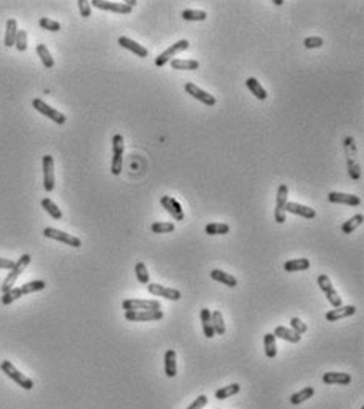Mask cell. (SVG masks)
Masks as SVG:
<instances>
[{"instance_id":"6da1fadb","label":"cell","mask_w":364,"mask_h":409,"mask_svg":"<svg viewBox=\"0 0 364 409\" xmlns=\"http://www.w3.org/2000/svg\"><path fill=\"white\" fill-rule=\"evenodd\" d=\"M344 148H345V156H347V168L348 175L352 179H360L361 178V168L358 163V149H356V143L353 136H345L344 140Z\"/></svg>"},{"instance_id":"7a4b0ae2","label":"cell","mask_w":364,"mask_h":409,"mask_svg":"<svg viewBox=\"0 0 364 409\" xmlns=\"http://www.w3.org/2000/svg\"><path fill=\"white\" fill-rule=\"evenodd\" d=\"M32 260V257L30 254H24V255H21L19 259L16 260V263H14V267L11 268V271L8 273V276L5 278V281L2 284V292H8L10 289H13V285L16 284V279L23 275V271L28 267V263H30Z\"/></svg>"},{"instance_id":"3957f363","label":"cell","mask_w":364,"mask_h":409,"mask_svg":"<svg viewBox=\"0 0 364 409\" xmlns=\"http://www.w3.org/2000/svg\"><path fill=\"white\" fill-rule=\"evenodd\" d=\"M122 162H124V138L120 133L112 136V162H111V173L119 176L122 173Z\"/></svg>"},{"instance_id":"277c9868","label":"cell","mask_w":364,"mask_h":409,"mask_svg":"<svg viewBox=\"0 0 364 409\" xmlns=\"http://www.w3.org/2000/svg\"><path fill=\"white\" fill-rule=\"evenodd\" d=\"M0 370H2L10 379H13V381L16 382L18 385L23 387V389H26V390H32L33 389V381H32V379H28L19 370L14 368V365L11 362L3 360L2 363H0Z\"/></svg>"},{"instance_id":"5b68a950","label":"cell","mask_w":364,"mask_h":409,"mask_svg":"<svg viewBox=\"0 0 364 409\" xmlns=\"http://www.w3.org/2000/svg\"><path fill=\"white\" fill-rule=\"evenodd\" d=\"M32 106H33V108L37 110L38 113H41L43 116H46L48 119L54 121L56 124L62 126V124L67 123V116H65V114L60 113V111H57L56 108H53V106H49L48 103L43 102L41 98H33V100H32Z\"/></svg>"},{"instance_id":"8992f818","label":"cell","mask_w":364,"mask_h":409,"mask_svg":"<svg viewBox=\"0 0 364 409\" xmlns=\"http://www.w3.org/2000/svg\"><path fill=\"white\" fill-rule=\"evenodd\" d=\"M288 202V186L280 184L277 189V197H276V210H274V219L277 224H283L287 220V211H285V205Z\"/></svg>"},{"instance_id":"52a82bcc","label":"cell","mask_w":364,"mask_h":409,"mask_svg":"<svg viewBox=\"0 0 364 409\" xmlns=\"http://www.w3.org/2000/svg\"><path fill=\"white\" fill-rule=\"evenodd\" d=\"M122 308L125 311H159L162 310L160 301L157 300H124Z\"/></svg>"},{"instance_id":"ba28073f","label":"cell","mask_w":364,"mask_h":409,"mask_svg":"<svg viewBox=\"0 0 364 409\" xmlns=\"http://www.w3.org/2000/svg\"><path fill=\"white\" fill-rule=\"evenodd\" d=\"M190 46V43L187 40H179V41H176L173 43L168 49H165L160 56H157L155 57V65L157 67H163L165 63L171 62L173 61V56H176L177 53H181V51H185Z\"/></svg>"},{"instance_id":"9c48e42d","label":"cell","mask_w":364,"mask_h":409,"mask_svg":"<svg viewBox=\"0 0 364 409\" xmlns=\"http://www.w3.org/2000/svg\"><path fill=\"white\" fill-rule=\"evenodd\" d=\"M317 283H318V287L325 292V297L328 298V301L334 306V308H339L342 306V298L339 297V293L337 290L333 287V283H331V279L328 278L326 275H320L318 279H317Z\"/></svg>"},{"instance_id":"30bf717a","label":"cell","mask_w":364,"mask_h":409,"mask_svg":"<svg viewBox=\"0 0 364 409\" xmlns=\"http://www.w3.org/2000/svg\"><path fill=\"white\" fill-rule=\"evenodd\" d=\"M43 235H45L46 238H51V240H56V241L65 243L67 246L81 248V240L80 238H76V236L70 235V233H65V232H62V230H57V228L46 227L45 230H43Z\"/></svg>"},{"instance_id":"8fae6325","label":"cell","mask_w":364,"mask_h":409,"mask_svg":"<svg viewBox=\"0 0 364 409\" xmlns=\"http://www.w3.org/2000/svg\"><path fill=\"white\" fill-rule=\"evenodd\" d=\"M43 186L46 192H53L56 186V175H54V157L46 154L43 157Z\"/></svg>"},{"instance_id":"7c38bea8","label":"cell","mask_w":364,"mask_h":409,"mask_svg":"<svg viewBox=\"0 0 364 409\" xmlns=\"http://www.w3.org/2000/svg\"><path fill=\"white\" fill-rule=\"evenodd\" d=\"M160 203H162V206L167 210V213L169 214V216H173L174 220H184V218H185L184 210H182L181 203L177 202L176 198L169 197V195H163V197L160 198Z\"/></svg>"},{"instance_id":"4fadbf2b","label":"cell","mask_w":364,"mask_h":409,"mask_svg":"<svg viewBox=\"0 0 364 409\" xmlns=\"http://www.w3.org/2000/svg\"><path fill=\"white\" fill-rule=\"evenodd\" d=\"M185 92H187L189 95H192L194 98H196V100H199V102H203L204 105H208V106H214L216 105V97H214L212 94H208V92L206 91H203V89H199L196 84H194V83H187L185 84Z\"/></svg>"},{"instance_id":"5bb4252c","label":"cell","mask_w":364,"mask_h":409,"mask_svg":"<svg viewBox=\"0 0 364 409\" xmlns=\"http://www.w3.org/2000/svg\"><path fill=\"white\" fill-rule=\"evenodd\" d=\"M125 319L130 322H147L163 319V311H125Z\"/></svg>"},{"instance_id":"9a60e30c","label":"cell","mask_w":364,"mask_h":409,"mask_svg":"<svg viewBox=\"0 0 364 409\" xmlns=\"http://www.w3.org/2000/svg\"><path fill=\"white\" fill-rule=\"evenodd\" d=\"M147 290L152 293V295L157 297H163L167 300H173L177 301L181 300V292L177 289H169V287H165L162 284H147Z\"/></svg>"},{"instance_id":"2e32d148","label":"cell","mask_w":364,"mask_h":409,"mask_svg":"<svg viewBox=\"0 0 364 409\" xmlns=\"http://www.w3.org/2000/svg\"><path fill=\"white\" fill-rule=\"evenodd\" d=\"M328 200L331 203H339V205H348V206H360L361 198L353 193H344V192H330Z\"/></svg>"},{"instance_id":"e0dca14e","label":"cell","mask_w":364,"mask_h":409,"mask_svg":"<svg viewBox=\"0 0 364 409\" xmlns=\"http://www.w3.org/2000/svg\"><path fill=\"white\" fill-rule=\"evenodd\" d=\"M90 5L97 6V8H100V10H106V11H112V13H119V14H128V13H132V10H133L125 3L105 2V0H92Z\"/></svg>"},{"instance_id":"ac0fdd59","label":"cell","mask_w":364,"mask_h":409,"mask_svg":"<svg viewBox=\"0 0 364 409\" xmlns=\"http://www.w3.org/2000/svg\"><path fill=\"white\" fill-rule=\"evenodd\" d=\"M356 313V308L353 305H348V306H339V308H334V310L328 311L326 313V320L328 322H337L339 319H344V317H350Z\"/></svg>"},{"instance_id":"d6986e66","label":"cell","mask_w":364,"mask_h":409,"mask_svg":"<svg viewBox=\"0 0 364 409\" xmlns=\"http://www.w3.org/2000/svg\"><path fill=\"white\" fill-rule=\"evenodd\" d=\"M285 211L298 214V216H303L306 219H313L317 216V213H315L313 208H309L306 205H299V203H295V202H287V205H285Z\"/></svg>"},{"instance_id":"ffe728a7","label":"cell","mask_w":364,"mask_h":409,"mask_svg":"<svg viewBox=\"0 0 364 409\" xmlns=\"http://www.w3.org/2000/svg\"><path fill=\"white\" fill-rule=\"evenodd\" d=\"M117 43L122 48L128 49V51H132L135 53V56H138V57H147V48H144L142 45H140V43H137L135 40L132 38H128V37H119Z\"/></svg>"},{"instance_id":"44dd1931","label":"cell","mask_w":364,"mask_h":409,"mask_svg":"<svg viewBox=\"0 0 364 409\" xmlns=\"http://www.w3.org/2000/svg\"><path fill=\"white\" fill-rule=\"evenodd\" d=\"M322 379L325 384H337V385H348L352 382V376L348 373H336V371L325 373Z\"/></svg>"},{"instance_id":"7402d4cb","label":"cell","mask_w":364,"mask_h":409,"mask_svg":"<svg viewBox=\"0 0 364 409\" xmlns=\"http://www.w3.org/2000/svg\"><path fill=\"white\" fill-rule=\"evenodd\" d=\"M276 338H280V340H285V341H288V343H298L299 340H301V335H298L296 332H293L291 328H287V327H283V325H279L276 330H274V333H273Z\"/></svg>"},{"instance_id":"603a6c76","label":"cell","mask_w":364,"mask_h":409,"mask_svg":"<svg viewBox=\"0 0 364 409\" xmlns=\"http://www.w3.org/2000/svg\"><path fill=\"white\" fill-rule=\"evenodd\" d=\"M18 35V21L16 19H8L6 21V31H5V46L11 48L14 46Z\"/></svg>"},{"instance_id":"cb8c5ba5","label":"cell","mask_w":364,"mask_h":409,"mask_svg":"<svg viewBox=\"0 0 364 409\" xmlns=\"http://www.w3.org/2000/svg\"><path fill=\"white\" fill-rule=\"evenodd\" d=\"M246 86H247V89L251 91L256 98L266 100L268 92L265 91V88H263V86L260 84V81L256 80V78H247V80H246Z\"/></svg>"},{"instance_id":"d4e9b609","label":"cell","mask_w":364,"mask_h":409,"mask_svg":"<svg viewBox=\"0 0 364 409\" xmlns=\"http://www.w3.org/2000/svg\"><path fill=\"white\" fill-rule=\"evenodd\" d=\"M165 375L168 378H174L177 375V365H176V352L173 349H168L165 352Z\"/></svg>"},{"instance_id":"484cf974","label":"cell","mask_w":364,"mask_h":409,"mask_svg":"<svg viewBox=\"0 0 364 409\" xmlns=\"http://www.w3.org/2000/svg\"><path fill=\"white\" fill-rule=\"evenodd\" d=\"M309 268H310L309 259H293V260L285 262V265H283V270L285 271H290V273L306 271V270H309Z\"/></svg>"},{"instance_id":"4316f807","label":"cell","mask_w":364,"mask_h":409,"mask_svg":"<svg viewBox=\"0 0 364 409\" xmlns=\"http://www.w3.org/2000/svg\"><path fill=\"white\" fill-rule=\"evenodd\" d=\"M211 278L214 279V281L224 283V284L228 285V287H236V285H238L236 278L231 276V275H228V273H225V271H222V270H212V271H211Z\"/></svg>"},{"instance_id":"83f0119b","label":"cell","mask_w":364,"mask_h":409,"mask_svg":"<svg viewBox=\"0 0 364 409\" xmlns=\"http://www.w3.org/2000/svg\"><path fill=\"white\" fill-rule=\"evenodd\" d=\"M41 208H43V210H45L53 219H56V220H60V219L63 218L60 208L57 206L51 198H43V200H41Z\"/></svg>"},{"instance_id":"f1b7e54d","label":"cell","mask_w":364,"mask_h":409,"mask_svg":"<svg viewBox=\"0 0 364 409\" xmlns=\"http://www.w3.org/2000/svg\"><path fill=\"white\" fill-rule=\"evenodd\" d=\"M199 317H201V322H203V333L206 338H214L216 333H214V328H212V320H211V311L208 308H203L201 310V314H199Z\"/></svg>"},{"instance_id":"f546056e","label":"cell","mask_w":364,"mask_h":409,"mask_svg":"<svg viewBox=\"0 0 364 409\" xmlns=\"http://www.w3.org/2000/svg\"><path fill=\"white\" fill-rule=\"evenodd\" d=\"M363 220H364V218H363V214H355L353 218H350L348 220H345L344 224L340 225V230H342V233H352V232H355L356 228H358L361 224H363Z\"/></svg>"},{"instance_id":"4dcf8cb0","label":"cell","mask_w":364,"mask_h":409,"mask_svg":"<svg viewBox=\"0 0 364 409\" xmlns=\"http://www.w3.org/2000/svg\"><path fill=\"white\" fill-rule=\"evenodd\" d=\"M198 67H199V63L195 59H173L171 61V68H174V70H196Z\"/></svg>"},{"instance_id":"1f68e13d","label":"cell","mask_w":364,"mask_h":409,"mask_svg":"<svg viewBox=\"0 0 364 409\" xmlns=\"http://www.w3.org/2000/svg\"><path fill=\"white\" fill-rule=\"evenodd\" d=\"M313 393H315V390H313V387H304L303 390H299L296 393H293V395L290 397V403L291 405H299V403H303V401L306 400H309L313 397Z\"/></svg>"},{"instance_id":"d6a6232c","label":"cell","mask_w":364,"mask_h":409,"mask_svg":"<svg viewBox=\"0 0 364 409\" xmlns=\"http://www.w3.org/2000/svg\"><path fill=\"white\" fill-rule=\"evenodd\" d=\"M37 54L40 56L43 65H45L46 68H53L54 67V59H53L51 53H49V49L46 48V45H43V43L37 45Z\"/></svg>"},{"instance_id":"836d02e7","label":"cell","mask_w":364,"mask_h":409,"mask_svg":"<svg viewBox=\"0 0 364 409\" xmlns=\"http://www.w3.org/2000/svg\"><path fill=\"white\" fill-rule=\"evenodd\" d=\"M241 390V385L239 384H230V385H225L222 389H219L216 392V398L217 400H226L233 395H236V393Z\"/></svg>"},{"instance_id":"e575fe53","label":"cell","mask_w":364,"mask_h":409,"mask_svg":"<svg viewBox=\"0 0 364 409\" xmlns=\"http://www.w3.org/2000/svg\"><path fill=\"white\" fill-rule=\"evenodd\" d=\"M211 320H212V328L216 335H225V322H224V315L220 311H214L211 314Z\"/></svg>"},{"instance_id":"d590c367","label":"cell","mask_w":364,"mask_h":409,"mask_svg":"<svg viewBox=\"0 0 364 409\" xmlns=\"http://www.w3.org/2000/svg\"><path fill=\"white\" fill-rule=\"evenodd\" d=\"M204 232L208 235H226L230 232V225L224 224V222H212V224L206 225Z\"/></svg>"},{"instance_id":"8d00e7d4","label":"cell","mask_w":364,"mask_h":409,"mask_svg":"<svg viewBox=\"0 0 364 409\" xmlns=\"http://www.w3.org/2000/svg\"><path fill=\"white\" fill-rule=\"evenodd\" d=\"M265 352H266V357H269V358H274L277 355L276 336L273 333L265 335Z\"/></svg>"},{"instance_id":"74e56055","label":"cell","mask_w":364,"mask_h":409,"mask_svg":"<svg viewBox=\"0 0 364 409\" xmlns=\"http://www.w3.org/2000/svg\"><path fill=\"white\" fill-rule=\"evenodd\" d=\"M46 287V283L38 279V281H30L24 284L23 287H19L21 292H23V295H27V293H33V292H38V290H43Z\"/></svg>"},{"instance_id":"f35d334b","label":"cell","mask_w":364,"mask_h":409,"mask_svg":"<svg viewBox=\"0 0 364 409\" xmlns=\"http://www.w3.org/2000/svg\"><path fill=\"white\" fill-rule=\"evenodd\" d=\"M182 18L185 21H206L208 13L203 11V10H184Z\"/></svg>"},{"instance_id":"ab89813d","label":"cell","mask_w":364,"mask_h":409,"mask_svg":"<svg viewBox=\"0 0 364 409\" xmlns=\"http://www.w3.org/2000/svg\"><path fill=\"white\" fill-rule=\"evenodd\" d=\"M135 275H137V279L141 283L147 285L149 284V271H147V267L142 262H138L135 265Z\"/></svg>"},{"instance_id":"60d3db41","label":"cell","mask_w":364,"mask_h":409,"mask_svg":"<svg viewBox=\"0 0 364 409\" xmlns=\"http://www.w3.org/2000/svg\"><path fill=\"white\" fill-rule=\"evenodd\" d=\"M174 224L173 222H154L151 225V230L154 233H171L174 232Z\"/></svg>"},{"instance_id":"b9f144b4","label":"cell","mask_w":364,"mask_h":409,"mask_svg":"<svg viewBox=\"0 0 364 409\" xmlns=\"http://www.w3.org/2000/svg\"><path fill=\"white\" fill-rule=\"evenodd\" d=\"M21 297H23V292H21L19 287H13V289H10L8 292L3 293L2 303H3V305H11L13 301H16V300L21 298Z\"/></svg>"},{"instance_id":"7bdbcfd3","label":"cell","mask_w":364,"mask_h":409,"mask_svg":"<svg viewBox=\"0 0 364 409\" xmlns=\"http://www.w3.org/2000/svg\"><path fill=\"white\" fill-rule=\"evenodd\" d=\"M38 24H40L41 29H45V31H49V32H59L62 29L60 23H57V21L49 19V18H41L38 21Z\"/></svg>"},{"instance_id":"ee69618b","label":"cell","mask_w":364,"mask_h":409,"mask_svg":"<svg viewBox=\"0 0 364 409\" xmlns=\"http://www.w3.org/2000/svg\"><path fill=\"white\" fill-rule=\"evenodd\" d=\"M14 46H16V49H18L19 53H24L26 49H27V32L26 31H18Z\"/></svg>"},{"instance_id":"f6af8a7d","label":"cell","mask_w":364,"mask_h":409,"mask_svg":"<svg viewBox=\"0 0 364 409\" xmlns=\"http://www.w3.org/2000/svg\"><path fill=\"white\" fill-rule=\"evenodd\" d=\"M290 325H291V330H293V332H296L298 335H303V333H306L308 332V325L304 324V322L299 319V317H293L290 320Z\"/></svg>"},{"instance_id":"bcb514c9","label":"cell","mask_w":364,"mask_h":409,"mask_svg":"<svg viewBox=\"0 0 364 409\" xmlns=\"http://www.w3.org/2000/svg\"><path fill=\"white\" fill-rule=\"evenodd\" d=\"M325 40L322 37H308L304 40V46L308 49H315V48H322Z\"/></svg>"},{"instance_id":"7dc6e473","label":"cell","mask_w":364,"mask_h":409,"mask_svg":"<svg viewBox=\"0 0 364 409\" xmlns=\"http://www.w3.org/2000/svg\"><path fill=\"white\" fill-rule=\"evenodd\" d=\"M78 8H80L83 18L90 16V2H87V0H78Z\"/></svg>"},{"instance_id":"c3c4849f","label":"cell","mask_w":364,"mask_h":409,"mask_svg":"<svg viewBox=\"0 0 364 409\" xmlns=\"http://www.w3.org/2000/svg\"><path fill=\"white\" fill-rule=\"evenodd\" d=\"M206 405H208V397H206V395H199L198 398H195V401L187 409H203Z\"/></svg>"},{"instance_id":"681fc988","label":"cell","mask_w":364,"mask_h":409,"mask_svg":"<svg viewBox=\"0 0 364 409\" xmlns=\"http://www.w3.org/2000/svg\"><path fill=\"white\" fill-rule=\"evenodd\" d=\"M14 263L16 262H13L10 259H0V268H3V270H11L14 267Z\"/></svg>"},{"instance_id":"f907efd6","label":"cell","mask_w":364,"mask_h":409,"mask_svg":"<svg viewBox=\"0 0 364 409\" xmlns=\"http://www.w3.org/2000/svg\"><path fill=\"white\" fill-rule=\"evenodd\" d=\"M273 3L279 6V5H283V0H273Z\"/></svg>"},{"instance_id":"816d5d0a","label":"cell","mask_w":364,"mask_h":409,"mask_svg":"<svg viewBox=\"0 0 364 409\" xmlns=\"http://www.w3.org/2000/svg\"><path fill=\"white\" fill-rule=\"evenodd\" d=\"M361 409H364V408H361Z\"/></svg>"}]
</instances>
